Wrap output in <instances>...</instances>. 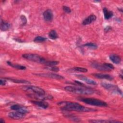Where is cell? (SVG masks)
<instances>
[{
	"label": "cell",
	"mask_w": 123,
	"mask_h": 123,
	"mask_svg": "<svg viewBox=\"0 0 123 123\" xmlns=\"http://www.w3.org/2000/svg\"><path fill=\"white\" fill-rule=\"evenodd\" d=\"M0 27L1 30L5 31L10 29V28L11 27V25L9 23L1 19Z\"/></svg>",
	"instance_id": "17"
},
{
	"label": "cell",
	"mask_w": 123,
	"mask_h": 123,
	"mask_svg": "<svg viewBox=\"0 0 123 123\" xmlns=\"http://www.w3.org/2000/svg\"><path fill=\"white\" fill-rule=\"evenodd\" d=\"M84 47H86L87 48H90L91 49H96L98 47L97 45L95 43H92V42H89V43H86V44H84L83 45Z\"/></svg>",
	"instance_id": "25"
},
{
	"label": "cell",
	"mask_w": 123,
	"mask_h": 123,
	"mask_svg": "<svg viewBox=\"0 0 123 123\" xmlns=\"http://www.w3.org/2000/svg\"><path fill=\"white\" fill-rule=\"evenodd\" d=\"M0 123H5V121L4 120V119H3L2 118H0Z\"/></svg>",
	"instance_id": "33"
},
{
	"label": "cell",
	"mask_w": 123,
	"mask_h": 123,
	"mask_svg": "<svg viewBox=\"0 0 123 123\" xmlns=\"http://www.w3.org/2000/svg\"><path fill=\"white\" fill-rule=\"evenodd\" d=\"M63 10L65 12L67 13H69L71 12V10L70 8V7L66 6H63Z\"/></svg>",
	"instance_id": "29"
},
{
	"label": "cell",
	"mask_w": 123,
	"mask_h": 123,
	"mask_svg": "<svg viewBox=\"0 0 123 123\" xmlns=\"http://www.w3.org/2000/svg\"><path fill=\"white\" fill-rule=\"evenodd\" d=\"M22 89L26 91H31L35 94L39 95H45V92L42 88L36 86H22Z\"/></svg>",
	"instance_id": "5"
},
{
	"label": "cell",
	"mask_w": 123,
	"mask_h": 123,
	"mask_svg": "<svg viewBox=\"0 0 123 123\" xmlns=\"http://www.w3.org/2000/svg\"><path fill=\"white\" fill-rule=\"evenodd\" d=\"M6 80H4V79H1L0 80V85L1 86H4L6 84Z\"/></svg>",
	"instance_id": "31"
},
{
	"label": "cell",
	"mask_w": 123,
	"mask_h": 123,
	"mask_svg": "<svg viewBox=\"0 0 123 123\" xmlns=\"http://www.w3.org/2000/svg\"><path fill=\"white\" fill-rule=\"evenodd\" d=\"M59 61H46L45 62L44 65L46 66H47L48 67H51V66H53L55 65H57L59 64Z\"/></svg>",
	"instance_id": "24"
},
{
	"label": "cell",
	"mask_w": 123,
	"mask_h": 123,
	"mask_svg": "<svg viewBox=\"0 0 123 123\" xmlns=\"http://www.w3.org/2000/svg\"><path fill=\"white\" fill-rule=\"evenodd\" d=\"M7 79L10 80L12 82L16 83H22V84H30V82L28 81L25 80H20V79H12V78H6Z\"/></svg>",
	"instance_id": "23"
},
{
	"label": "cell",
	"mask_w": 123,
	"mask_h": 123,
	"mask_svg": "<svg viewBox=\"0 0 123 123\" xmlns=\"http://www.w3.org/2000/svg\"><path fill=\"white\" fill-rule=\"evenodd\" d=\"M101 86L105 89L111 92H112L115 93H117L121 95L122 94V91L117 86L115 85L106 83H101Z\"/></svg>",
	"instance_id": "6"
},
{
	"label": "cell",
	"mask_w": 123,
	"mask_h": 123,
	"mask_svg": "<svg viewBox=\"0 0 123 123\" xmlns=\"http://www.w3.org/2000/svg\"><path fill=\"white\" fill-rule=\"evenodd\" d=\"M109 58H110V60L115 64L120 63L121 62V57L119 55H118L116 54H111L109 56Z\"/></svg>",
	"instance_id": "16"
},
{
	"label": "cell",
	"mask_w": 123,
	"mask_h": 123,
	"mask_svg": "<svg viewBox=\"0 0 123 123\" xmlns=\"http://www.w3.org/2000/svg\"><path fill=\"white\" fill-rule=\"evenodd\" d=\"M11 109L15 111H18L23 113L25 114L28 112L27 109L19 104H14L11 107Z\"/></svg>",
	"instance_id": "10"
},
{
	"label": "cell",
	"mask_w": 123,
	"mask_h": 123,
	"mask_svg": "<svg viewBox=\"0 0 123 123\" xmlns=\"http://www.w3.org/2000/svg\"><path fill=\"white\" fill-rule=\"evenodd\" d=\"M33 104L36 105L37 106L41 107L43 109H47L49 107V104L47 102L45 101L44 100H34L31 101Z\"/></svg>",
	"instance_id": "15"
},
{
	"label": "cell",
	"mask_w": 123,
	"mask_h": 123,
	"mask_svg": "<svg viewBox=\"0 0 123 123\" xmlns=\"http://www.w3.org/2000/svg\"><path fill=\"white\" fill-rule=\"evenodd\" d=\"M111 26H107L105 28V32H108V31H110L111 29Z\"/></svg>",
	"instance_id": "32"
},
{
	"label": "cell",
	"mask_w": 123,
	"mask_h": 123,
	"mask_svg": "<svg viewBox=\"0 0 123 123\" xmlns=\"http://www.w3.org/2000/svg\"><path fill=\"white\" fill-rule=\"evenodd\" d=\"M44 20L46 21L49 22L51 21L53 19V13L51 10L47 9L46 10L43 14Z\"/></svg>",
	"instance_id": "12"
},
{
	"label": "cell",
	"mask_w": 123,
	"mask_h": 123,
	"mask_svg": "<svg viewBox=\"0 0 123 123\" xmlns=\"http://www.w3.org/2000/svg\"><path fill=\"white\" fill-rule=\"evenodd\" d=\"M47 40V38L42 37L38 36L35 37L34 39V41L37 43H41Z\"/></svg>",
	"instance_id": "26"
},
{
	"label": "cell",
	"mask_w": 123,
	"mask_h": 123,
	"mask_svg": "<svg viewBox=\"0 0 123 123\" xmlns=\"http://www.w3.org/2000/svg\"><path fill=\"white\" fill-rule=\"evenodd\" d=\"M48 69H49L50 70L53 71V72H58L59 71V68L58 67L53 66H51V67H49Z\"/></svg>",
	"instance_id": "27"
},
{
	"label": "cell",
	"mask_w": 123,
	"mask_h": 123,
	"mask_svg": "<svg viewBox=\"0 0 123 123\" xmlns=\"http://www.w3.org/2000/svg\"><path fill=\"white\" fill-rule=\"evenodd\" d=\"M20 19L21 20L22 23L23 24V25H25L27 23V19L25 17V16L24 15H22L20 17Z\"/></svg>",
	"instance_id": "28"
},
{
	"label": "cell",
	"mask_w": 123,
	"mask_h": 123,
	"mask_svg": "<svg viewBox=\"0 0 123 123\" xmlns=\"http://www.w3.org/2000/svg\"><path fill=\"white\" fill-rule=\"evenodd\" d=\"M103 12L104 15V18L105 19L107 20H108L110 18H111L113 15L112 12L109 10L106 7L103 8Z\"/></svg>",
	"instance_id": "18"
},
{
	"label": "cell",
	"mask_w": 123,
	"mask_h": 123,
	"mask_svg": "<svg viewBox=\"0 0 123 123\" xmlns=\"http://www.w3.org/2000/svg\"><path fill=\"white\" fill-rule=\"evenodd\" d=\"M96 19H97V17L95 15L91 14L83 20L82 22V24L84 25L90 24L92 22H94L96 20Z\"/></svg>",
	"instance_id": "14"
},
{
	"label": "cell",
	"mask_w": 123,
	"mask_h": 123,
	"mask_svg": "<svg viewBox=\"0 0 123 123\" xmlns=\"http://www.w3.org/2000/svg\"><path fill=\"white\" fill-rule=\"evenodd\" d=\"M38 76H40L41 77H49L53 79H64L63 76L54 73H40L35 74Z\"/></svg>",
	"instance_id": "7"
},
{
	"label": "cell",
	"mask_w": 123,
	"mask_h": 123,
	"mask_svg": "<svg viewBox=\"0 0 123 123\" xmlns=\"http://www.w3.org/2000/svg\"><path fill=\"white\" fill-rule=\"evenodd\" d=\"M76 76L79 79L84 81L86 83L88 84L92 85H97V83L96 82L94 81L93 80H92L90 78H88V77H86V76H85L81 74H77L76 75Z\"/></svg>",
	"instance_id": "11"
},
{
	"label": "cell",
	"mask_w": 123,
	"mask_h": 123,
	"mask_svg": "<svg viewBox=\"0 0 123 123\" xmlns=\"http://www.w3.org/2000/svg\"><path fill=\"white\" fill-rule=\"evenodd\" d=\"M89 122L91 123H122V122L119 121H116V120H91L89 121Z\"/></svg>",
	"instance_id": "19"
},
{
	"label": "cell",
	"mask_w": 123,
	"mask_h": 123,
	"mask_svg": "<svg viewBox=\"0 0 123 123\" xmlns=\"http://www.w3.org/2000/svg\"><path fill=\"white\" fill-rule=\"evenodd\" d=\"M80 100L86 104L95 106L106 107L108 105L106 102L94 98H81L80 99Z\"/></svg>",
	"instance_id": "3"
},
{
	"label": "cell",
	"mask_w": 123,
	"mask_h": 123,
	"mask_svg": "<svg viewBox=\"0 0 123 123\" xmlns=\"http://www.w3.org/2000/svg\"><path fill=\"white\" fill-rule=\"evenodd\" d=\"M64 89L67 91L77 94L91 95L95 92L94 90L86 87H78L72 86H66L64 87Z\"/></svg>",
	"instance_id": "2"
},
{
	"label": "cell",
	"mask_w": 123,
	"mask_h": 123,
	"mask_svg": "<svg viewBox=\"0 0 123 123\" xmlns=\"http://www.w3.org/2000/svg\"><path fill=\"white\" fill-rule=\"evenodd\" d=\"M7 63L10 65L11 67H12L14 68H16L17 69H19V70H25L26 69V67L24 66L23 65H19V64H14L11 62H10V61H7Z\"/></svg>",
	"instance_id": "20"
},
{
	"label": "cell",
	"mask_w": 123,
	"mask_h": 123,
	"mask_svg": "<svg viewBox=\"0 0 123 123\" xmlns=\"http://www.w3.org/2000/svg\"><path fill=\"white\" fill-rule=\"evenodd\" d=\"M105 64L106 65V66H107V67H108L109 68H110V69H111V70L114 69V67L113 66V65L111 64V63H105Z\"/></svg>",
	"instance_id": "30"
},
{
	"label": "cell",
	"mask_w": 123,
	"mask_h": 123,
	"mask_svg": "<svg viewBox=\"0 0 123 123\" xmlns=\"http://www.w3.org/2000/svg\"><path fill=\"white\" fill-rule=\"evenodd\" d=\"M8 116L11 119L14 120H20L24 118L25 116V114L18 111H15L10 112L8 114Z\"/></svg>",
	"instance_id": "9"
},
{
	"label": "cell",
	"mask_w": 123,
	"mask_h": 123,
	"mask_svg": "<svg viewBox=\"0 0 123 123\" xmlns=\"http://www.w3.org/2000/svg\"><path fill=\"white\" fill-rule=\"evenodd\" d=\"M69 71L72 72H82V73H86L87 72V70L86 68L79 67H75L72 69L69 70Z\"/></svg>",
	"instance_id": "21"
},
{
	"label": "cell",
	"mask_w": 123,
	"mask_h": 123,
	"mask_svg": "<svg viewBox=\"0 0 123 123\" xmlns=\"http://www.w3.org/2000/svg\"><path fill=\"white\" fill-rule=\"evenodd\" d=\"M49 37L51 39L55 40L58 38V35L55 30H52L49 33Z\"/></svg>",
	"instance_id": "22"
},
{
	"label": "cell",
	"mask_w": 123,
	"mask_h": 123,
	"mask_svg": "<svg viewBox=\"0 0 123 123\" xmlns=\"http://www.w3.org/2000/svg\"><path fill=\"white\" fill-rule=\"evenodd\" d=\"M91 66L92 67H93L95 69H96L98 70L101 71H111V70L109 68L106 66V65L104 64H101V63H99L98 62H92L91 64Z\"/></svg>",
	"instance_id": "8"
},
{
	"label": "cell",
	"mask_w": 123,
	"mask_h": 123,
	"mask_svg": "<svg viewBox=\"0 0 123 123\" xmlns=\"http://www.w3.org/2000/svg\"><path fill=\"white\" fill-rule=\"evenodd\" d=\"M62 110L68 111H76L80 112H91L97 111L96 109H91L83 106L78 103L71 101H63L57 103Z\"/></svg>",
	"instance_id": "1"
},
{
	"label": "cell",
	"mask_w": 123,
	"mask_h": 123,
	"mask_svg": "<svg viewBox=\"0 0 123 123\" xmlns=\"http://www.w3.org/2000/svg\"><path fill=\"white\" fill-rule=\"evenodd\" d=\"M22 57L27 60H28L31 61H33L36 62L41 63L44 64L46 62V60L43 57L40 56V55L37 54L33 53H26L22 55Z\"/></svg>",
	"instance_id": "4"
},
{
	"label": "cell",
	"mask_w": 123,
	"mask_h": 123,
	"mask_svg": "<svg viewBox=\"0 0 123 123\" xmlns=\"http://www.w3.org/2000/svg\"><path fill=\"white\" fill-rule=\"evenodd\" d=\"M93 75L96 78L98 79H105L108 80H112L113 79V77L109 74H94Z\"/></svg>",
	"instance_id": "13"
}]
</instances>
